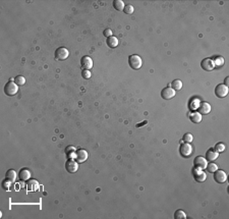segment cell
I'll return each instance as SVG.
<instances>
[{
    "label": "cell",
    "instance_id": "cell-1",
    "mask_svg": "<svg viewBox=\"0 0 229 219\" xmlns=\"http://www.w3.org/2000/svg\"><path fill=\"white\" fill-rule=\"evenodd\" d=\"M128 64H129V66L133 69L137 71V69H140V68H142L143 60L139 55L133 54V55H129V57H128Z\"/></svg>",
    "mask_w": 229,
    "mask_h": 219
},
{
    "label": "cell",
    "instance_id": "cell-2",
    "mask_svg": "<svg viewBox=\"0 0 229 219\" xmlns=\"http://www.w3.org/2000/svg\"><path fill=\"white\" fill-rule=\"evenodd\" d=\"M17 91H18V86L13 81L8 82L4 86V94L7 96H14L15 94H17Z\"/></svg>",
    "mask_w": 229,
    "mask_h": 219
},
{
    "label": "cell",
    "instance_id": "cell-3",
    "mask_svg": "<svg viewBox=\"0 0 229 219\" xmlns=\"http://www.w3.org/2000/svg\"><path fill=\"white\" fill-rule=\"evenodd\" d=\"M68 56H69V51L67 50L66 48L59 47L55 50L54 57H55V59L58 60V61H63V60H65Z\"/></svg>",
    "mask_w": 229,
    "mask_h": 219
},
{
    "label": "cell",
    "instance_id": "cell-4",
    "mask_svg": "<svg viewBox=\"0 0 229 219\" xmlns=\"http://www.w3.org/2000/svg\"><path fill=\"white\" fill-rule=\"evenodd\" d=\"M179 153L182 157L187 158L192 154V147L189 143H182L179 148Z\"/></svg>",
    "mask_w": 229,
    "mask_h": 219
},
{
    "label": "cell",
    "instance_id": "cell-5",
    "mask_svg": "<svg viewBox=\"0 0 229 219\" xmlns=\"http://www.w3.org/2000/svg\"><path fill=\"white\" fill-rule=\"evenodd\" d=\"M228 94V87H226L225 85L219 84L217 85L215 88V95L218 98H225Z\"/></svg>",
    "mask_w": 229,
    "mask_h": 219
},
{
    "label": "cell",
    "instance_id": "cell-6",
    "mask_svg": "<svg viewBox=\"0 0 229 219\" xmlns=\"http://www.w3.org/2000/svg\"><path fill=\"white\" fill-rule=\"evenodd\" d=\"M214 181H215L217 184H224V182L227 181V175H226V173L223 171V170L217 169L216 171L214 172Z\"/></svg>",
    "mask_w": 229,
    "mask_h": 219
},
{
    "label": "cell",
    "instance_id": "cell-7",
    "mask_svg": "<svg viewBox=\"0 0 229 219\" xmlns=\"http://www.w3.org/2000/svg\"><path fill=\"white\" fill-rule=\"evenodd\" d=\"M201 66H202V68H203L204 71H212L213 69H214V68H215V62H214L213 59L206 58V59L202 60Z\"/></svg>",
    "mask_w": 229,
    "mask_h": 219
},
{
    "label": "cell",
    "instance_id": "cell-8",
    "mask_svg": "<svg viewBox=\"0 0 229 219\" xmlns=\"http://www.w3.org/2000/svg\"><path fill=\"white\" fill-rule=\"evenodd\" d=\"M174 96H175V91L171 87L164 88V89L161 91V97L164 100H170V99H172Z\"/></svg>",
    "mask_w": 229,
    "mask_h": 219
},
{
    "label": "cell",
    "instance_id": "cell-9",
    "mask_svg": "<svg viewBox=\"0 0 229 219\" xmlns=\"http://www.w3.org/2000/svg\"><path fill=\"white\" fill-rule=\"evenodd\" d=\"M192 175H194V181H198V182H203V181H206V178H207L206 173L203 172L201 169H198V168H194V170H192Z\"/></svg>",
    "mask_w": 229,
    "mask_h": 219
},
{
    "label": "cell",
    "instance_id": "cell-10",
    "mask_svg": "<svg viewBox=\"0 0 229 219\" xmlns=\"http://www.w3.org/2000/svg\"><path fill=\"white\" fill-rule=\"evenodd\" d=\"M65 168L69 173H75L78 171V162L73 159H68L65 163Z\"/></svg>",
    "mask_w": 229,
    "mask_h": 219
},
{
    "label": "cell",
    "instance_id": "cell-11",
    "mask_svg": "<svg viewBox=\"0 0 229 219\" xmlns=\"http://www.w3.org/2000/svg\"><path fill=\"white\" fill-rule=\"evenodd\" d=\"M194 165L195 168H198L201 170L205 169L207 167V160L205 157H202V156H198L197 158H194Z\"/></svg>",
    "mask_w": 229,
    "mask_h": 219
},
{
    "label": "cell",
    "instance_id": "cell-12",
    "mask_svg": "<svg viewBox=\"0 0 229 219\" xmlns=\"http://www.w3.org/2000/svg\"><path fill=\"white\" fill-rule=\"evenodd\" d=\"M75 157L76 162L82 163L88 159V152L84 150V149H81V150H78L75 152Z\"/></svg>",
    "mask_w": 229,
    "mask_h": 219
},
{
    "label": "cell",
    "instance_id": "cell-13",
    "mask_svg": "<svg viewBox=\"0 0 229 219\" xmlns=\"http://www.w3.org/2000/svg\"><path fill=\"white\" fill-rule=\"evenodd\" d=\"M211 111V105L208 102H201L198 103V112L200 114H209Z\"/></svg>",
    "mask_w": 229,
    "mask_h": 219
},
{
    "label": "cell",
    "instance_id": "cell-14",
    "mask_svg": "<svg viewBox=\"0 0 229 219\" xmlns=\"http://www.w3.org/2000/svg\"><path fill=\"white\" fill-rule=\"evenodd\" d=\"M81 65L84 69H87V71H90L93 68V60L90 56H84L81 59Z\"/></svg>",
    "mask_w": 229,
    "mask_h": 219
},
{
    "label": "cell",
    "instance_id": "cell-15",
    "mask_svg": "<svg viewBox=\"0 0 229 219\" xmlns=\"http://www.w3.org/2000/svg\"><path fill=\"white\" fill-rule=\"evenodd\" d=\"M218 156H219V153L215 151V149L212 148V149H209V150L206 152V156H205V158H206L207 161H214L218 158Z\"/></svg>",
    "mask_w": 229,
    "mask_h": 219
},
{
    "label": "cell",
    "instance_id": "cell-16",
    "mask_svg": "<svg viewBox=\"0 0 229 219\" xmlns=\"http://www.w3.org/2000/svg\"><path fill=\"white\" fill-rule=\"evenodd\" d=\"M18 177H20L21 181H27V179L31 177L30 170L27 169V168H21L20 170V172H18Z\"/></svg>",
    "mask_w": 229,
    "mask_h": 219
},
{
    "label": "cell",
    "instance_id": "cell-17",
    "mask_svg": "<svg viewBox=\"0 0 229 219\" xmlns=\"http://www.w3.org/2000/svg\"><path fill=\"white\" fill-rule=\"evenodd\" d=\"M106 44H107V46L110 47V48H116L118 46V39L114 37V36L108 37L106 40Z\"/></svg>",
    "mask_w": 229,
    "mask_h": 219
},
{
    "label": "cell",
    "instance_id": "cell-18",
    "mask_svg": "<svg viewBox=\"0 0 229 219\" xmlns=\"http://www.w3.org/2000/svg\"><path fill=\"white\" fill-rule=\"evenodd\" d=\"M189 119L194 123H200L202 121V115L198 113V112H192V113H191V115H189Z\"/></svg>",
    "mask_w": 229,
    "mask_h": 219
},
{
    "label": "cell",
    "instance_id": "cell-19",
    "mask_svg": "<svg viewBox=\"0 0 229 219\" xmlns=\"http://www.w3.org/2000/svg\"><path fill=\"white\" fill-rule=\"evenodd\" d=\"M124 2L122 0H114L113 1V7L118 11H123L124 9Z\"/></svg>",
    "mask_w": 229,
    "mask_h": 219
},
{
    "label": "cell",
    "instance_id": "cell-20",
    "mask_svg": "<svg viewBox=\"0 0 229 219\" xmlns=\"http://www.w3.org/2000/svg\"><path fill=\"white\" fill-rule=\"evenodd\" d=\"M5 176H6V178L10 179V181L13 182V181H15V179H16L17 174H16V172H15V170L9 169V170H7V172H6Z\"/></svg>",
    "mask_w": 229,
    "mask_h": 219
},
{
    "label": "cell",
    "instance_id": "cell-21",
    "mask_svg": "<svg viewBox=\"0 0 229 219\" xmlns=\"http://www.w3.org/2000/svg\"><path fill=\"white\" fill-rule=\"evenodd\" d=\"M170 87L172 88L174 91H178L182 88V82L180 80H175L170 84Z\"/></svg>",
    "mask_w": 229,
    "mask_h": 219
},
{
    "label": "cell",
    "instance_id": "cell-22",
    "mask_svg": "<svg viewBox=\"0 0 229 219\" xmlns=\"http://www.w3.org/2000/svg\"><path fill=\"white\" fill-rule=\"evenodd\" d=\"M13 82L17 86H24L26 84V78H24L23 75H17L13 78Z\"/></svg>",
    "mask_w": 229,
    "mask_h": 219
},
{
    "label": "cell",
    "instance_id": "cell-23",
    "mask_svg": "<svg viewBox=\"0 0 229 219\" xmlns=\"http://www.w3.org/2000/svg\"><path fill=\"white\" fill-rule=\"evenodd\" d=\"M174 218L175 219H186V214L182 210H177V211L174 213Z\"/></svg>",
    "mask_w": 229,
    "mask_h": 219
},
{
    "label": "cell",
    "instance_id": "cell-24",
    "mask_svg": "<svg viewBox=\"0 0 229 219\" xmlns=\"http://www.w3.org/2000/svg\"><path fill=\"white\" fill-rule=\"evenodd\" d=\"M11 184H12V181H10V179L5 178L4 181H2V188H4L5 191H8L9 188H10V187H11Z\"/></svg>",
    "mask_w": 229,
    "mask_h": 219
},
{
    "label": "cell",
    "instance_id": "cell-25",
    "mask_svg": "<svg viewBox=\"0 0 229 219\" xmlns=\"http://www.w3.org/2000/svg\"><path fill=\"white\" fill-rule=\"evenodd\" d=\"M206 168L210 173H214L217 169H218V166H217L215 163H210V164H207Z\"/></svg>",
    "mask_w": 229,
    "mask_h": 219
},
{
    "label": "cell",
    "instance_id": "cell-26",
    "mask_svg": "<svg viewBox=\"0 0 229 219\" xmlns=\"http://www.w3.org/2000/svg\"><path fill=\"white\" fill-rule=\"evenodd\" d=\"M192 140H194V137H192L191 133H186L185 135H183L182 141L184 142V143H189V144H191V143L192 142Z\"/></svg>",
    "mask_w": 229,
    "mask_h": 219
},
{
    "label": "cell",
    "instance_id": "cell-27",
    "mask_svg": "<svg viewBox=\"0 0 229 219\" xmlns=\"http://www.w3.org/2000/svg\"><path fill=\"white\" fill-rule=\"evenodd\" d=\"M133 6L131 4H126L124 6V9H123V13H126V14H133Z\"/></svg>",
    "mask_w": 229,
    "mask_h": 219
},
{
    "label": "cell",
    "instance_id": "cell-28",
    "mask_svg": "<svg viewBox=\"0 0 229 219\" xmlns=\"http://www.w3.org/2000/svg\"><path fill=\"white\" fill-rule=\"evenodd\" d=\"M225 150V146L224 144H222V143H217L216 146H215V151L218 152V153H221Z\"/></svg>",
    "mask_w": 229,
    "mask_h": 219
},
{
    "label": "cell",
    "instance_id": "cell-29",
    "mask_svg": "<svg viewBox=\"0 0 229 219\" xmlns=\"http://www.w3.org/2000/svg\"><path fill=\"white\" fill-rule=\"evenodd\" d=\"M82 78H85V80H89V78H91V71H87V69H84L82 72Z\"/></svg>",
    "mask_w": 229,
    "mask_h": 219
},
{
    "label": "cell",
    "instance_id": "cell-30",
    "mask_svg": "<svg viewBox=\"0 0 229 219\" xmlns=\"http://www.w3.org/2000/svg\"><path fill=\"white\" fill-rule=\"evenodd\" d=\"M214 62H215V65H223L224 64V59H223V57H217L216 60H214Z\"/></svg>",
    "mask_w": 229,
    "mask_h": 219
},
{
    "label": "cell",
    "instance_id": "cell-31",
    "mask_svg": "<svg viewBox=\"0 0 229 219\" xmlns=\"http://www.w3.org/2000/svg\"><path fill=\"white\" fill-rule=\"evenodd\" d=\"M65 151H66V153L68 154V155H70L71 153L75 154V152H76L75 148V147H72V146H69V147H67V148L65 149Z\"/></svg>",
    "mask_w": 229,
    "mask_h": 219
},
{
    "label": "cell",
    "instance_id": "cell-32",
    "mask_svg": "<svg viewBox=\"0 0 229 219\" xmlns=\"http://www.w3.org/2000/svg\"><path fill=\"white\" fill-rule=\"evenodd\" d=\"M103 34H104V36H105L106 38L111 37V36H112V31L110 29H105V30H104V32H103Z\"/></svg>",
    "mask_w": 229,
    "mask_h": 219
},
{
    "label": "cell",
    "instance_id": "cell-33",
    "mask_svg": "<svg viewBox=\"0 0 229 219\" xmlns=\"http://www.w3.org/2000/svg\"><path fill=\"white\" fill-rule=\"evenodd\" d=\"M228 82H229V80H228V77H227V78H225L224 83H225V86H226V87H228V86H229V85H228Z\"/></svg>",
    "mask_w": 229,
    "mask_h": 219
},
{
    "label": "cell",
    "instance_id": "cell-34",
    "mask_svg": "<svg viewBox=\"0 0 229 219\" xmlns=\"http://www.w3.org/2000/svg\"><path fill=\"white\" fill-rule=\"evenodd\" d=\"M147 123V121H144L143 123H140V124H136V127H140V126H143V124H146Z\"/></svg>",
    "mask_w": 229,
    "mask_h": 219
}]
</instances>
